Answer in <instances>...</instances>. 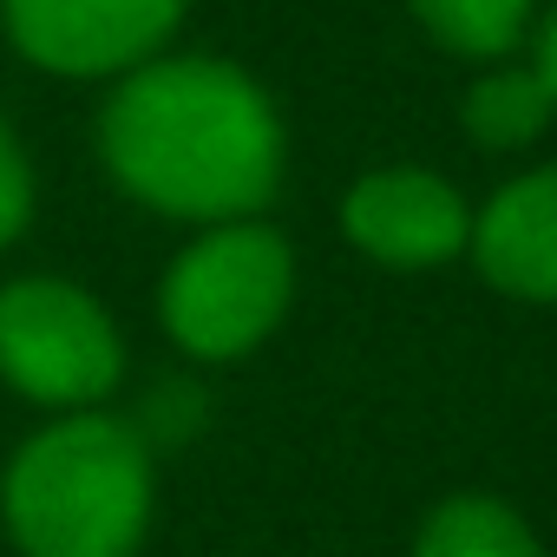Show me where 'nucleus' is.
Masks as SVG:
<instances>
[{"mask_svg": "<svg viewBox=\"0 0 557 557\" xmlns=\"http://www.w3.org/2000/svg\"><path fill=\"white\" fill-rule=\"evenodd\" d=\"M99 158L158 216L249 223L283 184V119L230 60H145L99 112Z\"/></svg>", "mask_w": 557, "mask_h": 557, "instance_id": "nucleus-1", "label": "nucleus"}, {"mask_svg": "<svg viewBox=\"0 0 557 557\" xmlns=\"http://www.w3.org/2000/svg\"><path fill=\"white\" fill-rule=\"evenodd\" d=\"M158 511V453L119 413H60L0 472L21 557H138Z\"/></svg>", "mask_w": 557, "mask_h": 557, "instance_id": "nucleus-2", "label": "nucleus"}, {"mask_svg": "<svg viewBox=\"0 0 557 557\" xmlns=\"http://www.w3.org/2000/svg\"><path fill=\"white\" fill-rule=\"evenodd\" d=\"M296 256L269 223H216L177 249L158 283V322L190 361H243L289 315Z\"/></svg>", "mask_w": 557, "mask_h": 557, "instance_id": "nucleus-3", "label": "nucleus"}, {"mask_svg": "<svg viewBox=\"0 0 557 557\" xmlns=\"http://www.w3.org/2000/svg\"><path fill=\"white\" fill-rule=\"evenodd\" d=\"M0 381L53 420L99 413V400L125 381V342L79 283L21 275L0 289Z\"/></svg>", "mask_w": 557, "mask_h": 557, "instance_id": "nucleus-4", "label": "nucleus"}, {"mask_svg": "<svg viewBox=\"0 0 557 557\" xmlns=\"http://www.w3.org/2000/svg\"><path fill=\"white\" fill-rule=\"evenodd\" d=\"M8 40L60 79H125L177 34L184 0H0Z\"/></svg>", "mask_w": 557, "mask_h": 557, "instance_id": "nucleus-5", "label": "nucleus"}, {"mask_svg": "<svg viewBox=\"0 0 557 557\" xmlns=\"http://www.w3.org/2000/svg\"><path fill=\"white\" fill-rule=\"evenodd\" d=\"M342 230L361 256L387 269H440L472 249V203L420 164L368 171L342 197Z\"/></svg>", "mask_w": 557, "mask_h": 557, "instance_id": "nucleus-6", "label": "nucleus"}, {"mask_svg": "<svg viewBox=\"0 0 557 557\" xmlns=\"http://www.w3.org/2000/svg\"><path fill=\"white\" fill-rule=\"evenodd\" d=\"M472 262L498 296L557 302V164L511 177L472 216Z\"/></svg>", "mask_w": 557, "mask_h": 557, "instance_id": "nucleus-7", "label": "nucleus"}, {"mask_svg": "<svg viewBox=\"0 0 557 557\" xmlns=\"http://www.w3.org/2000/svg\"><path fill=\"white\" fill-rule=\"evenodd\" d=\"M407 557H544V544L518 505L492 492H453L420 518Z\"/></svg>", "mask_w": 557, "mask_h": 557, "instance_id": "nucleus-8", "label": "nucleus"}, {"mask_svg": "<svg viewBox=\"0 0 557 557\" xmlns=\"http://www.w3.org/2000/svg\"><path fill=\"white\" fill-rule=\"evenodd\" d=\"M550 119H557V106H550V92H544V79H537L531 66H498V73H485V79L466 92V106H459L466 138L485 145V151H518V145L544 138Z\"/></svg>", "mask_w": 557, "mask_h": 557, "instance_id": "nucleus-9", "label": "nucleus"}, {"mask_svg": "<svg viewBox=\"0 0 557 557\" xmlns=\"http://www.w3.org/2000/svg\"><path fill=\"white\" fill-rule=\"evenodd\" d=\"M407 8L446 53L466 60H498L531 27V0H407Z\"/></svg>", "mask_w": 557, "mask_h": 557, "instance_id": "nucleus-10", "label": "nucleus"}, {"mask_svg": "<svg viewBox=\"0 0 557 557\" xmlns=\"http://www.w3.org/2000/svg\"><path fill=\"white\" fill-rule=\"evenodd\" d=\"M138 426V440L158 453V446H184L197 426H203V394L190 387V381H164V387H151L145 394V413L132 420Z\"/></svg>", "mask_w": 557, "mask_h": 557, "instance_id": "nucleus-11", "label": "nucleus"}, {"mask_svg": "<svg viewBox=\"0 0 557 557\" xmlns=\"http://www.w3.org/2000/svg\"><path fill=\"white\" fill-rule=\"evenodd\" d=\"M27 216H34V164H27V151H21V138H14V125L0 119V249L21 243Z\"/></svg>", "mask_w": 557, "mask_h": 557, "instance_id": "nucleus-12", "label": "nucleus"}, {"mask_svg": "<svg viewBox=\"0 0 557 557\" xmlns=\"http://www.w3.org/2000/svg\"><path fill=\"white\" fill-rule=\"evenodd\" d=\"M537 79H544V92H550V106H557V8H550V21H544V34H537V66H531Z\"/></svg>", "mask_w": 557, "mask_h": 557, "instance_id": "nucleus-13", "label": "nucleus"}]
</instances>
